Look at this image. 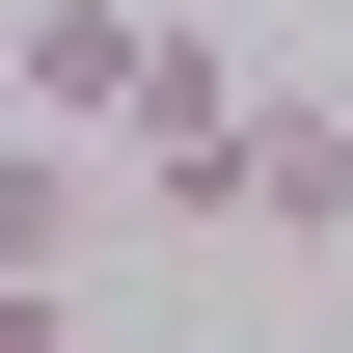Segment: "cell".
Segmentation results:
<instances>
[{"label":"cell","mask_w":353,"mask_h":353,"mask_svg":"<svg viewBox=\"0 0 353 353\" xmlns=\"http://www.w3.org/2000/svg\"><path fill=\"white\" fill-rule=\"evenodd\" d=\"M218 245H353V109L326 82H245L218 109Z\"/></svg>","instance_id":"1"},{"label":"cell","mask_w":353,"mask_h":353,"mask_svg":"<svg viewBox=\"0 0 353 353\" xmlns=\"http://www.w3.org/2000/svg\"><path fill=\"white\" fill-rule=\"evenodd\" d=\"M82 245H109V136L0 109V272H28V299H82Z\"/></svg>","instance_id":"2"},{"label":"cell","mask_w":353,"mask_h":353,"mask_svg":"<svg viewBox=\"0 0 353 353\" xmlns=\"http://www.w3.org/2000/svg\"><path fill=\"white\" fill-rule=\"evenodd\" d=\"M0 109L109 136V109H136V0H28V28H0Z\"/></svg>","instance_id":"3"}]
</instances>
